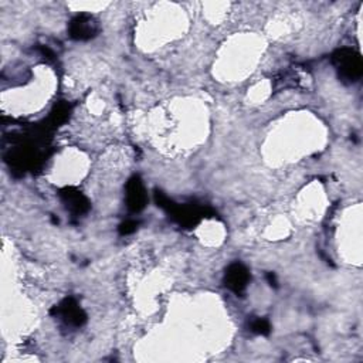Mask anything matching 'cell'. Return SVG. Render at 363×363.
<instances>
[{"label": "cell", "instance_id": "ba28073f", "mask_svg": "<svg viewBox=\"0 0 363 363\" xmlns=\"http://www.w3.org/2000/svg\"><path fill=\"white\" fill-rule=\"evenodd\" d=\"M137 228H138V223L137 221L128 220V221H125V223H122L119 226V235H122V236L132 235V233L137 232Z\"/></svg>", "mask_w": 363, "mask_h": 363}, {"label": "cell", "instance_id": "3957f363", "mask_svg": "<svg viewBox=\"0 0 363 363\" xmlns=\"http://www.w3.org/2000/svg\"><path fill=\"white\" fill-rule=\"evenodd\" d=\"M51 314L70 326H81L87 321L85 312L78 307L74 298H65L57 307H54Z\"/></svg>", "mask_w": 363, "mask_h": 363}, {"label": "cell", "instance_id": "5b68a950", "mask_svg": "<svg viewBox=\"0 0 363 363\" xmlns=\"http://www.w3.org/2000/svg\"><path fill=\"white\" fill-rule=\"evenodd\" d=\"M250 282V273L246 266L242 262H233L232 266H228L224 276L226 287L236 294H242Z\"/></svg>", "mask_w": 363, "mask_h": 363}, {"label": "cell", "instance_id": "52a82bcc", "mask_svg": "<svg viewBox=\"0 0 363 363\" xmlns=\"http://www.w3.org/2000/svg\"><path fill=\"white\" fill-rule=\"evenodd\" d=\"M250 329L254 334L258 335H269L271 332V325L267 319L262 318H255L250 322Z\"/></svg>", "mask_w": 363, "mask_h": 363}, {"label": "cell", "instance_id": "6da1fadb", "mask_svg": "<svg viewBox=\"0 0 363 363\" xmlns=\"http://www.w3.org/2000/svg\"><path fill=\"white\" fill-rule=\"evenodd\" d=\"M335 69L344 81H357L363 73V64L360 56L351 49H341L332 57Z\"/></svg>", "mask_w": 363, "mask_h": 363}, {"label": "cell", "instance_id": "9c48e42d", "mask_svg": "<svg viewBox=\"0 0 363 363\" xmlns=\"http://www.w3.org/2000/svg\"><path fill=\"white\" fill-rule=\"evenodd\" d=\"M267 280H269V284H270L271 287H277V278H276V276H274L273 273H269V274H267Z\"/></svg>", "mask_w": 363, "mask_h": 363}, {"label": "cell", "instance_id": "8992f818", "mask_svg": "<svg viewBox=\"0 0 363 363\" xmlns=\"http://www.w3.org/2000/svg\"><path fill=\"white\" fill-rule=\"evenodd\" d=\"M62 202L67 206V209L74 213V214H84L90 209V203L87 201V197L80 193L78 190L73 187H65L60 193Z\"/></svg>", "mask_w": 363, "mask_h": 363}, {"label": "cell", "instance_id": "277c9868", "mask_svg": "<svg viewBox=\"0 0 363 363\" xmlns=\"http://www.w3.org/2000/svg\"><path fill=\"white\" fill-rule=\"evenodd\" d=\"M146 192L140 176H132L126 183V206L130 212L140 213L146 206Z\"/></svg>", "mask_w": 363, "mask_h": 363}, {"label": "cell", "instance_id": "7a4b0ae2", "mask_svg": "<svg viewBox=\"0 0 363 363\" xmlns=\"http://www.w3.org/2000/svg\"><path fill=\"white\" fill-rule=\"evenodd\" d=\"M69 33H70V37L74 40H80V42L90 40L96 36L98 23L92 16L81 13V15H77L70 22Z\"/></svg>", "mask_w": 363, "mask_h": 363}]
</instances>
